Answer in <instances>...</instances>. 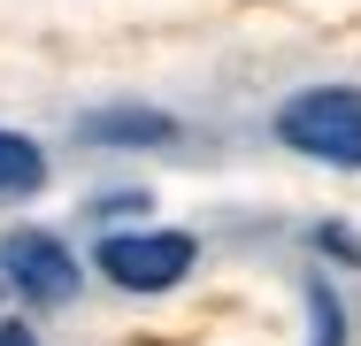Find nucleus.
Segmentation results:
<instances>
[{"label": "nucleus", "instance_id": "f257e3e1", "mask_svg": "<svg viewBox=\"0 0 361 346\" xmlns=\"http://www.w3.org/2000/svg\"><path fill=\"white\" fill-rule=\"evenodd\" d=\"M277 138L292 154L361 169V93L354 85H307V93H292L277 108Z\"/></svg>", "mask_w": 361, "mask_h": 346}, {"label": "nucleus", "instance_id": "0eeeda50", "mask_svg": "<svg viewBox=\"0 0 361 346\" xmlns=\"http://www.w3.org/2000/svg\"><path fill=\"white\" fill-rule=\"evenodd\" d=\"M315 246L338 262H361V231H346V223H315Z\"/></svg>", "mask_w": 361, "mask_h": 346}, {"label": "nucleus", "instance_id": "7ed1b4c3", "mask_svg": "<svg viewBox=\"0 0 361 346\" xmlns=\"http://www.w3.org/2000/svg\"><path fill=\"white\" fill-rule=\"evenodd\" d=\"M8 277H16V292H23L31 308H70L77 285H85L77 254L54 231H16V239H8Z\"/></svg>", "mask_w": 361, "mask_h": 346}, {"label": "nucleus", "instance_id": "39448f33", "mask_svg": "<svg viewBox=\"0 0 361 346\" xmlns=\"http://www.w3.org/2000/svg\"><path fill=\"white\" fill-rule=\"evenodd\" d=\"M39 185H47V154L23 131H0V201L8 193H39Z\"/></svg>", "mask_w": 361, "mask_h": 346}, {"label": "nucleus", "instance_id": "f03ea898", "mask_svg": "<svg viewBox=\"0 0 361 346\" xmlns=\"http://www.w3.org/2000/svg\"><path fill=\"white\" fill-rule=\"evenodd\" d=\"M192 239L185 231H116V239H100V277L108 285H123V292H169V285H185L192 270Z\"/></svg>", "mask_w": 361, "mask_h": 346}, {"label": "nucleus", "instance_id": "20e7f679", "mask_svg": "<svg viewBox=\"0 0 361 346\" xmlns=\"http://www.w3.org/2000/svg\"><path fill=\"white\" fill-rule=\"evenodd\" d=\"M77 131L92 146H161V138H177V116H161V108H92Z\"/></svg>", "mask_w": 361, "mask_h": 346}, {"label": "nucleus", "instance_id": "423d86ee", "mask_svg": "<svg viewBox=\"0 0 361 346\" xmlns=\"http://www.w3.org/2000/svg\"><path fill=\"white\" fill-rule=\"evenodd\" d=\"M307 316H315V339L307 346H346V308H338V292L323 277H307Z\"/></svg>", "mask_w": 361, "mask_h": 346}, {"label": "nucleus", "instance_id": "6e6552de", "mask_svg": "<svg viewBox=\"0 0 361 346\" xmlns=\"http://www.w3.org/2000/svg\"><path fill=\"white\" fill-rule=\"evenodd\" d=\"M0 346H39V339H31V323H0Z\"/></svg>", "mask_w": 361, "mask_h": 346}]
</instances>
